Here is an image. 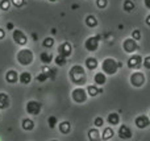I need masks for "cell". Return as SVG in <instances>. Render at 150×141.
I'll return each instance as SVG.
<instances>
[{
  "mask_svg": "<svg viewBox=\"0 0 150 141\" xmlns=\"http://www.w3.org/2000/svg\"><path fill=\"white\" fill-rule=\"evenodd\" d=\"M69 77H70V81L74 84H76L78 87H82L83 84H86L87 82V75H86V70L83 66L80 65H74L73 67L69 71Z\"/></svg>",
  "mask_w": 150,
  "mask_h": 141,
  "instance_id": "6da1fadb",
  "label": "cell"
},
{
  "mask_svg": "<svg viewBox=\"0 0 150 141\" xmlns=\"http://www.w3.org/2000/svg\"><path fill=\"white\" fill-rule=\"evenodd\" d=\"M101 73L105 74V75H115L117 73L119 69H121V62L116 61L115 58L112 57H108L101 62Z\"/></svg>",
  "mask_w": 150,
  "mask_h": 141,
  "instance_id": "7a4b0ae2",
  "label": "cell"
},
{
  "mask_svg": "<svg viewBox=\"0 0 150 141\" xmlns=\"http://www.w3.org/2000/svg\"><path fill=\"white\" fill-rule=\"evenodd\" d=\"M16 61L21 66H29L34 61V53L30 49H28V47H23L16 54Z\"/></svg>",
  "mask_w": 150,
  "mask_h": 141,
  "instance_id": "3957f363",
  "label": "cell"
},
{
  "mask_svg": "<svg viewBox=\"0 0 150 141\" xmlns=\"http://www.w3.org/2000/svg\"><path fill=\"white\" fill-rule=\"evenodd\" d=\"M87 92H86V89H83V87H75L73 90V92H71V99H73L74 103H76V104H83V103L87 102Z\"/></svg>",
  "mask_w": 150,
  "mask_h": 141,
  "instance_id": "277c9868",
  "label": "cell"
},
{
  "mask_svg": "<svg viewBox=\"0 0 150 141\" xmlns=\"http://www.w3.org/2000/svg\"><path fill=\"white\" fill-rule=\"evenodd\" d=\"M129 82H130V84H132L133 87H137V89H140V87H142L144 84H145V82H146V77H145V74H144L142 71L136 70L134 73L130 74V77H129Z\"/></svg>",
  "mask_w": 150,
  "mask_h": 141,
  "instance_id": "5b68a950",
  "label": "cell"
},
{
  "mask_svg": "<svg viewBox=\"0 0 150 141\" xmlns=\"http://www.w3.org/2000/svg\"><path fill=\"white\" fill-rule=\"evenodd\" d=\"M41 110H42V104L37 100H29L25 106V111L28 115L30 116H38L41 113Z\"/></svg>",
  "mask_w": 150,
  "mask_h": 141,
  "instance_id": "8992f818",
  "label": "cell"
},
{
  "mask_svg": "<svg viewBox=\"0 0 150 141\" xmlns=\"http://www.w3.org/2000/svg\"><path fill=\"white\" fill-rule=\"evenodd\" d=\"M99 45H100V37L99 36H90L84 41V47L91 53L96 52L99 49Z\"/></svg>",
  "mask_w": 150,
  "mask_h": 141,
  "instance_id": "52a82bcc",
  "label": "cell"
},
{
  "mask_svg": "<svg viewBox=\"0 0 150 141\" xmlns=\"http://www.w3.org/2000/svg\"><path fill=\"white\" fill-rule=\"evenodd\" d=\"M12 38L16 44L20 45V46H23V47H25V45L28 44V37H26V34L24 33L21 29H13L12 30Z\"/></svg>",
  "mask_w": 150,
  "mask_h": 141,
  "instance_id": "ba28073f",
  "label": "cell"
},
{
  "mask_svg": "<svg viewBox=\"0 0 150 141\" xmlns=\"http://www.w3.org/2000/svg\"><path fill=\"white\" fill-rule=\"evenodd\" d=\"M122 49H124L125 53H134L137 52L138 49H140V46H138V42L134 41L133 38H130V37H128V38L124 40V42H122Z\"/></svg>",
  "mask_w": 150,
  "mask_h": 141,
  "instance_id": "9c48e42d",
  "label": "cell"
},
{
  "mask_svg": "<svg viewBox=\"0 0 150 141\" xmlns=\"http://www.w3.org/2000/svg\"><path fill=\"white\" fill-rule=\"evenodd\" d=\"M127 65L132 70H138L142 66V57H141V54H132L128 58Z\"/></svg>",
  "mask_w": 150,
  "mask_h": 141,
  "instance_id": "30bf717a",
  "label": "cell"
},
{
  "mask_svg": "<svg viewBox=\"0 0 150 141\" xmlns=\"http://www.w3.org/2000/svg\"><path fill=\"white\" fill-rule=\"evenodd\" d=\"M58 54L65 58H69L73 54V45H71L70 42H62V44L58 46Z\"/></svg>",
  "mask_w": 150,
  "mask_h": 141,
  "instance_id": "8fae6325",
  "label": "cell"
},
{
  "mask_svg": "<svg viewBox=\"0 0 150 141\" xmlns=\"http://www.w3.org/2000/svg\"><path fill=\"white\" fill-rule=\"evenodd\" d=\"M134 124L138 129H145L150 125V119H149V116H146V115H140L136 118Z\"/></svg>",
  "mask_w": 150,
  "mask_h": 141,
  "instance_id": "7c38bea8",
  "label": "cell"
},
{
  "mask_svg": "<svg viewBox=\"0 0 150 141\" xmlns=\"http://www.w3.org/2000/svg\"><path fill=\"white\" fill-rule=\"evenodd\" d=\"M117 133H119V137L121 140H130V139H132V136H133L132 129H130L128 125H125V124L120 125L119 132H117Z\"/></svg>",
  "mask_w": 150,
  "mask_h": 141,
  "instance_id": "4fadbf2b",
  "label": "cell"
},
{
  "mask_svg": "<svg viewBox=\"0 0 150 141\" xmlns=\"http://www.w3.org/2000/svg\"><path fill=\"white\" fill-rule=\"evenodd\" d=\"M5 81L9 84H15L16 82H18V73L16 70H8L5 73Z\"/></svg>",
  "mask_w": 150,
  "mask_h": 141,
  "instance_id": "5bb4252c",
  "label": "cell"
},
{
  "mask_svg": "<svg viewBox=\"0 0 150 141\" xmlns=\"http://www.w3.org/2000/svg\"><path fill=\"white\" fill-rule=\"evenodd\" d=\"M86 92H87L88 96H98V95L103 94V89H100V87H98L96 84H90V86H87V90H86Z\"/></svg>",
  "mask_w": 150,
  "mask_h": 141,
  "instance_id": "9a60e30c",
  "label": "cell"
},
{
  "mask_svg": "<svg viewBox=\"0 0 150 141\" xmlns=\"http://www.w3.org/2000/svg\"><path fill=\"white\" fill-rule=\"evenodd\" d=\"M11 106V99L7 92H0V110H7Z\"/></svg>",
  "mask_w": 150,
  "mask_h": 141,
  "instance_id": "2e32d148",
  "label": "cell"
},
{
  "mask_svg": "<svg viewBox=\"0 0 150 141\" xmlns=\"http://www.w3.org/2000/svg\"><path fill=\"white\" fill-rule=\"evenodd\" d=\"M93 82H95V84L98 87L104 86V84L107 83V75L105 74H103L101 71H99V73H96L95 77H93Z\"/></svg>",
  "mask_w": 150,
  "mask_h": 141,
  "instance_id": "e0dca14e",
  "label": "cell"
},
{
  "mask_svg": "<svg viewBox=\"0 0 150 141\" xmlns=\"http://www.w3.org/2000/svg\"><path fill=\"white\" fill-rule=\"evenodd\" d=\"M32 79H33V77H32V74L29 73V71H23L21 74H18V82H20L21 84H29L32 82Z\"/></svg>",
  "mask_w": 150,
  "mask_h": 141,
  "instance_id": "ac0fdd59",
  "label": "cell"
},
{
  "mask_svg": "<svg viewBox=\"0 0 150 141\" xmlns=\"http://www.w3.org/2000/svg\"><path fill=\"white\" fill-rule=\"evenodd\" d=\"M84 63H86V67H87V70H96V69H98V66H99V62H98V60H96L95 57L86 58Z\"/></svg>",
  "mask_w": 150,
  "mask_h": 141,
  "instance_id": "d6986e66",
  "label": "cell"
},
{
  "mask_svg": "<svg viewBox=\"0 0 150 141\" xmlns=\"http://www.w3.org/2000/svg\"><path fill=\"white\" fill-rule=\"evenodd\" d=\"M107 121L109 125H119L120 124V115L117 112H111L107 116Z\"/></svg>",
  "mask_w": 150,
  "mask_h": 141,
  "instance_id": "ffe728a7",
  "label": "cell"
},
{
  "mask_svg": "<svg viewBox=\"0 0 150 141\" xmlns=\"http://www.w3.org/2000/svg\"><path fill=\"white\" fill-rule=\"evenodd\" d=\"M58 129H59V132L62 135H69L71 132V124L70 121H61L59 124H58Z\"/></svg>",
  "mask_w": 150,
  "mask_h": 141,
  "instance_id": "44dd1931",
  "label": "cell"
},
{
  "mask_svg": "<svg viewBox=\"0 0 150 141\" xmlns=\"http://www.w3.org/2000/svg\"><path fill=\"white\" fill-rule=\"evenodd\" d=\"M53 58H54V55L52 54L50 52H44L40 54V60H41V62L44 63L45 66H47L49 63L53 62Z\"/></svg>",
  "mask_w": 150,
  "mask_h": 141,
  "instance_id": "7402d4cb",
  "label": "cell"
},
{
  "mask_svg": "<svg viewBox=\"0 0 150 141\" xmlns=\"http://www.w3.org/2000/svg\"><path fill=\"white\" fill-rule=\"evenodd\" d=\"M21 128H23L24 131H28V132L33 131L34 129V121L29 118L23 119V121H21Z\"/></svg>",
  "mask_w": 150,
  "mask_h": 141,
  "instance_id": "603a6c76",
  "label": "cell"
},
{
  "mask_svg": "<svg viewBox=\"0 0 150 141\" xmlns=\"http://www.w3.org/2000/svg\"><path fill=\"white\" fill-rule=\"evenodd\" d=\"M88 140L90 141H101L99 128H91L90 131H88Z\"/></svg>",
  "mask_w": 150,
  "mask_h": 141,
  "instance_id": "cb8c5ba5",
  "label": "cell"
},
{
  "mask_svg": "<svg viewBox=\"0 0 150 141\" xmlns=\"http://www.w3.org/2000/svg\"><path fill=\"white\" fill-rule=\"evenodd\" d=\"M84 23H86V25H87L88 28H96L98 24H99V21L93 15H87L86 16V18H84Z\"/></svg>",
  "mask_w": 150,
  "mask_h": 141,
  "instance_id": "d4e9b609",
  "label": "cell"
},
{
  "mask_svg": "<svg viewBox=\"0 0 150 141\" xmlns=\"http://www.w3.org/2000/svg\"><path fill=\"white\" fill-rule=\"evenodd\" d=\"M134 8H136V4L133 0H124V3H122V9H124L127 13L133 12Z\"/></svg>",
  "mask_w": 150,
  "mask_h": 141,
  "instance_id": "484cf974",
  "label": "cell"
},
{
  "mask_svg": "<svg viewBox=\"0 0 150 141\" xmlns=\"http://www.w3.org/2000/svg\"><path fill=\"white\" fill-rule=\"evenodd\" d=\"M113 135H115L113 129H112L111 127H107V128H104L103 133H101L100 136H101V140H104V141H108V140H111L112 137H113Z\"/></svg>",
  "mask_w": 150,
  "mask_h": 141,
  "instance_id": "4316f807",
  "label": "cell"
},
{
  "mask_svg": "<svg viewBox=\"0 0 150 141\" xmlns=\"http://www.w3.org/2000/svg\"><path fill=\"white\" fill-rule=\"evenodd\" d=\"M42 73L46 74L49 79H54L55 77H57V70L53 67H49V66H44V67H42Z\"/></svg>",
  "mask_w": 150,
  "mask_h": 141,
  "instance_id": "83f0119b",
  "label": "cell"
},
{
  "mask_svg": "<svg viewBox=\"0 0 150 141\" xmlns=\"http://www.w3.org/2000/svg\"><path fill=\"white\" fill-rule=\"evenodd\" d=\"M53 61L55 62V65L57 66H59V67H62V66H65L66 63H67V58H65V57H62V55H59V54H57L54 58H53Z\"/></svg>",
  "mask_w": 150,
  "mask_h": 141,
  "instance_id": "f1b7e54d",
  "label": "cell"
},
{
  "mask_svg": "<svg viewBox=\"0 0 150 141\" xmlns=\"http://www.w3.org/2000/svg\"><path fill=\"white\" fill-rule=\"evenodd\" d=\"M42 46L46 47V49L53 47V46H54V38H53V37H46V38L42 41Z\"/></svg>",
  "mask_w": 150,
  "mask_h": 141,
  "instance_id": "f546056e",
  "label": "cell"
},
{
  "mask_svg": "<svg viewBox=\"0 0 150 141\" xmlns=\"http://www.w3.org/2000/svg\"><path fill=\"white\" fill-rule=\"evenodd\" d=\"M57 124H58V119L55 116H49L47 118V125H49L50 129H54L57 127Z\"/></svg>",
  "mask_w": 150,
  "mask_h": 141,
  "instance_id": "4dcf8cb0",
  "label": "cell"
},
{
  "mask_svg": "<svg viewBox=\"0 0 150 141\" xmlns=\"http://www.w3.org/2000/svg\"><path fill=\"white\" fill-rule=\"evenodd\" d=\"M11 1L9 0H0V9L4 11V12H7V11L11 9Z\"/></svg>",
  "mask_w": 150,
  "mask_h": 141,
  "instance_id": "1f68e13d",
  "label": "cell"
},
{
  "mask_svg": "<svg viewBox=\"0 0 150 141\" xmlns=\"http://www.w3.org/2000/svg\"><path fill=\"white\" fill-rule=\"evenodd\" d=\"M9 1H11V5H13L16 8H23L26 3L25 0H9Z\"/></svg>",
  "mask_w": 150,
  "mask_h": 141,
  "instance_id": "d6a6232c",
  "label": "cell"
},
{
  "mask_svg": "<svg viewBox=\"0 0 150 141\" xmlns=\"http://www.w3.org/2000/svg\"><path fill=\"white\" fill-rule=\"evenodd\" d=\"M95 4H96V7H98V8L104 9V8L108 7V0H96Z\"/></svg>",
  "mask_w": 150,
  "mask_h": 141,
  "instance_id": "836d02e7",
  "label": "cell"
},
{
  "mask_svg": "<svg viewBox=\"0 0 150 141\" xmlns=\"http://www.w3.org/2000/svg\"><path fill=\"white\" fill-rule=\"evenodd\" d=\"M141 37H142V34H141V32L138 30V29H134V30L132 32V37L130 38H133L134 41H140Z\"/></svg>",
  "mask_w": 150,
  "mask_h": 141,
  "instance_id": "e575fe53",
  "label": "cell"
},
{
  "mask_svg": "<svg viewBox=\"0 0 150 141\" xmlns=\"http://www.w3.org/2000/svg\"><path fill=\"white\" fill-rule=\"evenodd\" d=\"M103 124H104L103 118H100V116L95 118V120H93V125H95V128H100V127H103Z\"/></svg>",
  "mask_w": 150,
  "mask_h": 141,
  "instance_id": "d590c367",
  "label": "cell"
},
{
  "mask_svg": "<svg viewBox=\"0 0 150 141\" xmlns=\"http://www.w3.org/2000/svg\"><path fill=\"white\" fill-rule=\"evenodd\" d=\"M36 79H37V81H38V82H45V81H47V79H49V78H47V75H46V74H45V73H42V71H41V74H38V75L36 77Z\"/></svg>",
  "mask_w": 150,
  "mask_h": 141,
  "instance_id": "8d00e7d4",
  "label": "cell"
},
{
  "mask_svg": "<svg viewBox=\"0 0 150 141\" xmlns=\"http://www.w3.org/2000/svg\"><path fill=\"white\" fill-rule=\"evenodd\" d=\"M142 63H144V66H145V69H148V70H149V69H150V57H149V55H146Z\"/></svg>",
  "mask_w": 150,
  "mask_h": 141,
  "instance_id": "74e56055",
  "label": "cell"
},
{
  "mask_svg": "<svg viewBox=\"0 0 150 141\" xmlns=\"http://www.w3.org/2000/svg\"><path fill=\"white\" fill-rule=\"evenodd\" d=\"M4 38H5V30L3 28H0V41L4 40Z\"/></svg>",
  "mask_w": 150,
  "mask_h": 141,
  "instance_id": "f35d334b",
  "label": "cell"
},
{
  "mask_svg": "<svg viewBox=\"0 0 150 141\" xmlns=\"http://www.w3.org/2000/svg\"><path fill=\"white\" fill-rule=\"evenodd\" d=\"M7 29H9V30H13V29H15V26H13L12 23H8L7 24Z\"/></svg>",
  "mask_w": 150,
  "mask_h": 141,
  "instance_id": "ab89813d",
  "label": "cell"
},
{
  "mask_svg": "<svg viewBox=\"0 0 150 141\" xmlns=\"http://www.w3.org/2000/svg\"><path fill=\"white\" fill-rule=\"evenodd\" d=\"M145 7L146 9H150V0H145Z\"/></svg>",
  "mask_w": 150,
  "mask_h": 141,
  "instance_id": "60d3db41",
  "label": "cell"
},
{
  "mask_svg": "<svg viewBox=\"0 0 150 141\" xmlns=\"http://www.w3.org/2000/svg\"><path fill=\"white\" fill-rule=\"evenodd\" d=\"M146 25H150V15L146 16Z\"/></svg>",
  "mask_w": 150,
  "mask_h": 141,
  "instance_id": "b9f144b4",
  "label": "cell"
},
{
  "mask_svg": "<svg viewBox=\"0 0 150 141\" xmlns=\"http://www.w3.org/2000/svg\"><path fill=\"white\" fill-rule=\"evenodd\" d=\"M52 33H53V34H57V29L53 28V29H52Z\"/></svg>",
  "mask_w": 150,
  "mask_h": 141,
  "instance_id": "7bdbcfd3",
  "label": "cell"
},
{
  "mask_svg": "<svg viewBox=\"0 0 150 141\" xmlns=\"http://www.w3.org/2000/svg\"><path fill=\"white\" fill-rule=\"evenodd\" d=\"M32 37H33L34 40H37V34H36V33H33V34H32Z\"/></svg>",
  "mask_w": 150,
  "mask_h": 141,
  "instance_id": "ee69618b",
  "label": "cell"
},
{
  "mask_svg": "<svg viewBox=\"0 0 150 141\" xmlns=\"http://www.w3.org/2000/svg\"><path fill=\"white\" fill-rule=\"evenodd\" d=\"M50 3H57V1H59V0H49Z\"/></svg>",
  "mask_w": 150,
  "mask_h": 141,
  "instance_id": "f6af8a7d",
  "label": "cell"
},
{
  "mask_svg": "<svg viewBox=\"0 0 150 141\" xmlns=\"http://www.w3.org/2000/svg\"><path fill=\"white\" fill-rule=\"evenodd\" d=\"M50 141H58V140H50Z\"/></svg>",
  "mask_w": 150,
  "mask_h": 141,
  "instance_id": "bcb514c9",
  "label": "cell"
},
{
  "mask_svg": "<svg viewBox=\"0 0 150 141\" xmlns=\"http://www.w3.org/2000/svg\"><path fill=\"white\" fill-rule=\"evenodd\" d=\"M101 141H104V140H101Z\"/></svg>",
  "mask_w": 150,
  "mask_h": 141,
  "instance_id": "7dc6e473",
  "label": "cell"
}]
</instances>
